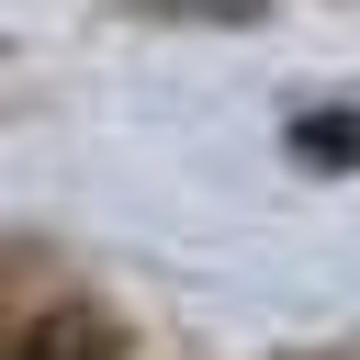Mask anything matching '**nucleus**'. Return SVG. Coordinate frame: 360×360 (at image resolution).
<instances>
[{"instance_id": "nucleus-1", "label": "nucleus", "mask_w": 360, "mask_h": 360, "mask_svg": "<svg viewBox=\"0 0 360 360\" xmlns=\"http://www.w3.org/2000/svg\"><path fill=\"white\" fill-rule=\"evenodd\" d=\"M0 360H124L112 349V326H90V315H45L22 349H0Z\"/></svg>"}]
</instances>
